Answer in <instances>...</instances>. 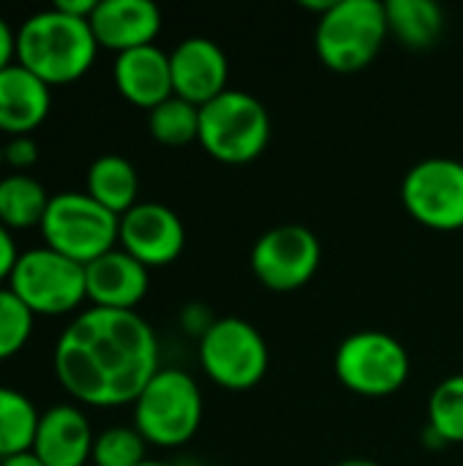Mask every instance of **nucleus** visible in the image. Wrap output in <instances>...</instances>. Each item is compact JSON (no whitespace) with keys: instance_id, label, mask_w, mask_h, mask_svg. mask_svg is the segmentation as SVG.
I'll return each instance as SVG.
<instances>
[{"instance_id":"f257e3e1","label":"nucleus","mask_w":463,"mask_h":466,"mask_svg":"<svg viewBox=\"0 0 463 466\" xmlns=\"http://www.w3.org/2000/svg\"><path fill=\"white\" fill-rule=\"evenodd\" d=\"M55 377L87 407L134 404L158 369V339L136 311L87 309L55 344Z\"/></svg>"},{"instance_id":"f03ea898","label":"nucleus","mask_w":463,"mask_h":466,"mask_svg":"<svg viewBox=\"0 0 463 466\" xmlns=\"http://www.w3.org/2000/svg\"><path fill=\"white\" fill-rule=\"evenodd\" d=\"M98 55L90 19H76L55 5L30 14L16 27L14 60L49 87L82 79Z\"/></svg>"},{"instance_id":"7ed1b4c3","label":"nucleus","mask_w":463,"mask_h":466,"mask_svg":"<svg viewBox=\"0 0 463 466\" xmlns=\"http://www.w3.org/2000/svg\"><path fill=\"white\" fill-rule=\"evenodd\" d=\"M388 35L385 3L336 0L317 22V55L336 74H357L377 60Z\"/></svg>"},{"instance_id":"20e7f679","label":"nucleus","mask_w":463,"mask_h":466,"mask_svg":"<svg viewBox=\"0 0 463 466\" xmlns=\"http://www.w3.org/2000/svg\"><path fill=\"white\" fill-rule=\"evenodd\" d=\"M202 393L191 374L161 369L134 401V429L147 445L180 448L202 426Z\"/></svg>"},{"instance_id":"39448f33","label":"nucleus","mask_w":463,"mask_h":466,"mask_svg":"<svg viewBox=\"0 0 463 466\" xmlns=\"http://www.w3.org/2000/svg\"><path fill=\"white\" fill-rule=\"evenodd\" d=\"M270 142L265 104L243 90H226L199 109V145L221 164L257 161Z\"/></svg>"},{"instance_id":"423d86ee","label":"nucleus","mask_w":463,"mask_h":466,"mask_svg":"<svg viewBox=\"0 0 463 466\" xmlns=\"http://www.w3.org/2000/svg\"><path fill=\"white\" fill-rule=\"evenodd\" d=\"M38 229L44 235V246L79 265H90L115 248L120 218L87 197V191H63L49 199Z\"/></svg>"},{"instance_id":"0eeeda50","label":"nucleus","mask_w":463,"mask_h":466,"mask_svg":"<svg viewBox=\"0 0 463 466\" xmlns=\"http://www.w3.org/2000/svg\"><path fill=\"white\" fill-rule=\"evenodd\" d=\"M8 289L35 317H63L87 300L85 265L52 251L49 246L19 254Z\"/></svg>"},{"instance_id":"6e6552de","label":"nucleus","mask_w":463,"mask_h":466,"mask_svg":"<svg viewBox=\"0 0 463 466\" xmlns=\"http://www.w3.org/2000/svg\"><path fill=\"white\" fill-rule=\"evenodd\" d=\"M199 363L205 374L226 390L257 388L270 366L265 336L240 317H226L202 330Z\"/></svg>"},{"instance_id":"1a4fd4ad","label":"nucleus","mask_w":463,"mask_h":466,"mask_svg":"<svg viewBox=\"0 0 463 466\" xmlns=\"http://www.w3.org/2000/svg\"><path fill=\"white\" fill-rule=\"evenodd\" d=\"M338 382L363 399H388L409 380L404 344L382 330H360L341 341L336 352Z\"/></svg>"},{"instance_id":"9d476101","label":"nucleus","mask_w":463,"mask_h":466,"mask_svg":"<svg viewBox=\"0 0 463 466\" xmlns=\"http://www.w3.org/2000/svg\"><path fill=\"white\" fill-rule=\"evenodd\" d=\"M401 202L426 229H463V164L445 156L418 161L401 180Z\"/></svg>"},{"instance_id":"9b49d317","label":"nucleus","mask_w":463,"mask_h":466,"mask_svg":"<svg viewBox=\"0 0 463 466\" xmlns=\"http://www.w3.org/2000/svg\"><path fill=\"white\" fill-rule=\"evenodd\" d=\"M319 238L303 224H281L259 235L251 248V270L257 281L273 292L303 289L319 270Z\"/></svg>"},{"instance_id":"f8f14e48","label":"nucleus","mask_w":463,"mask_h":466,"mask_svg":"<svg viewBox=\"0 0 463 466\" xmlns=\"http://www.w3.org/2000/svg\"><path fill=\"white\" fill-rule=\"evenodd\" d=\"M117 243L147 270L166 268L177 262L186 248V227L172 208L158 202H136L126 216H120Z\"/></svg>"},{"instance_id":"ddd939ff","label":"nucleus","mask_w":463,"mask_h":466,"mask_svg":"<svg viewBox=\"0 0 463 466\" xmlns=\"http://www.w3.org/2000/svg\"><path fill=\"white\" fill-rule=\"evenodd\" d=\"M169 68L175 96L199 109L229 90V60L213 38L191 35L180 41L169 52Z\"/></svg>"},{"instance_id":"4468645a","label":"nucleus","mask_w":463,"mask_h":466,"mask_svg":"<svg viewBox=\"0 0 463 466\" xmlns=\"http://www.w3.org/2000/svg\"><path fill=\"white\" fill-rule=\"evenodd\" d=\"M87 300L96 309L134 311L150 287V270L136 262L128 251L112 248L104 257L85 265Z\"/></svg>"},{"instance_id":"2eb2a0df","label":"nucleus","mask_w":463,"mask_h":466,"mask_svg":"<svg viewBox=\"0 0 463 466\" xmlns=\"http://www.w3.org/2000/svg\"><path fill=\"white\" fill-rule=\"evenodd\" d=\"M90 27L98 46L123 55L156 41L161 33V11L150 0H98Z\"/></svg>"},{"instance_id":"dca6fc26","label":"nucleus","mask_w":463,"mask_h":466,"mask_svg":"<svg viewBox=\"0 0 463 466\" xmlns=\"http://www.w3.org/2000/svg\"><path fill=\"white\" fill-rule=\"evenodd\" d=\"M96 434L85 412L74 404H55L41 412L33 453L46 466H87Z\"/></svg>"},{"instance_id":"f3484780","label":"nucleus","mask_w":463,"mask_h":466,"mask_svg":"<svg viewBox=\"0 0 463 466\" xmlns=\"http://www.w3.org/2000/svg\"><path fill=\"white\" fill-rule=\"evenodd\" d=\"M112 79H115L117 93L128 104L142 106L147 112L156 109L169 96H175L169 55L158 49L156 44L117 55L112 66Z\"/></svg>"},{"instance_id":"a211bd4d","label":"nucleus","mask_w":463,"mask_h":466,"mask_svg":"<svg viewBox=\"0 0 463 466\" xmlns=\"http://www.w3.org/2000/svg\"><path fill=\"white\" fill-rule=\"evenodd\" d=\"M52 106V87L16 60L0 71V131L27 137L35 131Z\"/></svg>"},{"instance_id":"6ab92c4d","label":"nucleus","mask_w":463,"mask_h":466,"mask_svg":"<svg viewBox=\"0 0 463 466\" xmlns=\"http://www.w3.org/2000/svg\"><path fill=\"white\" fill-rule=\"evenodd\" d=\"M87 197H93L101 208L126 216L139 197V175L136 167L115 153L98 156L87 169Z\"/></svg>"},{"instance_id":"aec40b11","label":"nucleus","mask_w":463,"mask_h":466,"mask_svg":"<svg viewBox=\"0 0 463 466\" xmlns=\"http://www.w3.org/2000/svg\"><path fill=\"white\" fill-rule=\"evenodd\" d=\"M388 30L401 46L423 52L431 49L445 30V11L434 0H388Z\"/></svg>"},{"instance_id":"412c9836","label":"nucleus","mask_w":463,"mask_h":466,"mask_svg":"<svg viewBox=\"0 0 463 466\" xmlns=\"http://www.w3.org/2000/svg\"><path fill=\"white\" fill-rule=\"evenodd\" d=\"M49 199L46 188L25 172L0 177V227L8 232L41 227Z\"/></svg>"},{"instance_id":"4be33fe9","label":"nucleus","mask_w":463,"mask_h":466,"mask_svg":"<svg viewBox=\"0 0 463 466\" xmlns=\"http://www.w3.org/2000/svg\"><path fill=\"white\" fill-rule=\"evenodd\" d=\"M38 420L41 412L22 390L0 385V461L33 451Z\"/></svg>"},{"instance_id":"5701e85b","label":"nucleus","mask_w":463,"mask_h":466,"mask_svg":"<svg viewBox=\"0 0 463 466\" xmlns=\"http://www.w3.org/2000/svg\"><path fill=\"white\" fill-rule=\"evenodd\" d=\"M150 137L166 147H183L199 142V106L169 96L156 109L147 112Z\"/></svg>"},{"instance_id":"b1692460","label":"nucleus","mask_w":463,"mask_h":466,"mask_svg":"<svg viewBox=\"0 0 463 466\" xmlns=\"http://www.w3.org/2000/svg\"><path fill=\"white\" fill-rule=\"evenodd\" d=\"M428 423L434 437L448 445H463V374L442 380L428 399Z\"/></svg>"},{"instance_id":"393cba45","label":"nucleus","mask_w":463,"mask_h":466,"mask_svg":"<svg viewBox=\"0 0 463 466\" xmlns=\"http://www.w3.org/2000/svg\"><path fill=\"white\" fill-rule=\"evenodd\" d=\"M147 442L134 426H112L101 431L93 442V466H139L145 459Z\"/></svg>"},{"instance_id":"a878e982","label":"nucleus","mask_w":463,"mask_h":466,"mask_svg":"<svg viewBox=\"0 0 463 466\" xmlns=\"http://www.w3.org/2000/svg\"><path fill=\"white\" fill-rule=\"evenodd\" d=\"M35 314L8 289H0V360H8L25 350L33 336Z\"/></svg>"},{"instance_id":"bb28decb","label":"nucleus","mask_w":463,"mask_h":466,"mask_svg":"<svg viewBox=\"0 0 463 466\" xmlns=\"http://www.w3.org/2000/svg\"><path fill=\"white\" fill-rule=\"evenodd\" d=\"M38 161V142L27 134V137H11L3 145V164H8L16 172L30 169Z\"/></svg>"},{"instance_id":"cd10ccee","label":"nucleus","mask_w":463,"mask_h":466,"mask_svg":"<svg viewBox=\"0 0 463 466\" xmlns=\"http://www.w3.org/2000/svg\"><path fill=\"white\" fill-rule=\"evenodd\" d=\"M16 259H19L16 243L11 238V232L5 227H0V289H3V284L11 281V273L16 268Z\"/></svg>"},{"instance_id":"c85d7f7f","label":"nucleus","mask_w":463,"mask_h":466,"mask_svg":"<svg viewBox=\"0 0 463 466\" xmlns=\"http://www.w3.org/2000/svg\"><path fill=\"white\" fill-rule=\"evenodd\" d=\"M14 52H16V30H11V25L0 16V71L14 63Z\"/></svg>"},{"instance_id":"c756f323","label":"nucleus","mask_w":463,"mask_h":466,"mask_svg":"<svg viewBox=\"0 0 463 466\" xmlns=\"http://www.w3.org/2000/svg\"><path fill=\"white\" fill-rule=\"evenodd\" d=\"M96 5H98V0H55L57 11H63L68 16H76V19H90Z\"/></svg>"},{"instance_id":"7c9ffc66","label":"nucleus","mask_w":463,"mask_h":466,"mask_svg":"<svg viewBox=\"0 0 463 466\" xmlns=\"http://www.w3.org/2000/svg\"><path fill=\"white\" fill-rule=\"evenodd\" d=\"M0 466H46L41 459H35V453L33 451H27V453H19V456H11V459H3Z\"/></svg>"},{"instance_id":"2f4dec72","label":"nucleus","mask_w":463,"mask_h":466,"mask_svg":"<svg viewBox=\"0 0 463 466\" xmlns=\"http://www.w3.org/2000/svg\"><path fill=\"white\" fill-rule=\"evenodd\" d=\"M336 466H379L377 461H371V459H344V461H338Z\"/></svg>"},{"instance_id":"473e14b6","label":"nucleus","mask_w":463,"mask_h":466,"mask_svg":"<svg viewBox=\"0 0 463 466\" xmlns=\"http://www.w3.org/2000/svg\"><path fill=\"white\" fill-rule=\"evenodd\" d=\"M139 466H166V464H161V461H150V459H147V461H142Z\"/></svg>"},{"instance_id":"72a5a7b5","label":"nucleus","mask_w":463,"mask_h":466,"mask_svg":"<svg viewBox=\"0 0 463 466\" xmlns=\"http://www.w3.org/2000/svg\"><path fill=\"white\" fill-rule=\"evenodd\" d=\"M0 164H3V145H0Z\"/></svg>"}]
</instances>
